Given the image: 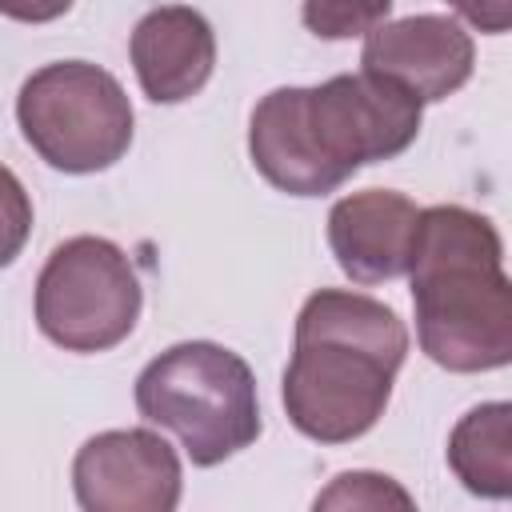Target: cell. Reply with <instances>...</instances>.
I'll return each instance as SVG.
<instances>
[{"mask_svg": "<svg viewBox=\"0 0 512 512\" xmlns=\"http://www.w3.org/2000/svg\"><path fill=\"white\" fill-rule=\"evenodd\" d=\"M448 468L484 500L512 496V404L488 400L464 412L448 436Z\"/></svg>", "mask_w": 512, "mask_h": 512, "instance_id": "obj_12", "label": "cell"}, {"mask_svg": "<svg viewBox=\"0 0 512 512\" xmlns=\"http://www.w3.org/2000/svg\"><path fill=\"white\" fill-rule=\"evenodd\" d=\"M472 28L488 32V36H500L512 28V0H448Z\"/></svg>", "mask_w": 512, "mask_h": 512, "instance_id": "obj_16", "label": "cell"}, {"mask_svg": "<svg viewBox=\"0 0 512 512\" xmlns=\"http://www.w3.org/2000/svg\"><path fill=\"white\" fill-rule=\"evenodd\" d=\"M136 408L168 428L196 468L224 464L260 436L256 376L244 356L212 340H184L144 364Z\"/></svg>", "mask_w": 512, "mask_h": 512, "instance_id": "obj_3", "label": "cell"}, {"mask_svg": "<svg viewBox=\"0 0 512 512\" xmlns=\"http://www.w3.org/2000/svg\"><path fill=\"white\" fill-rule=\"evenodd\" d=\"M408 356L404 320L376 296L320 288L296 316L280 400L292 428L316 444H348L376 428Z\"/></svg>", "mask_w": 512, "mask_h": 512, "instance_id": "obj_1", "label": "cell"}, {"mask_svg": "<svg viewBox=\"0 0 512 512\" xmlns=\"http://www.w3.org/2000/svg\"><path fill=\"white\" fill-rule=\"evenodd\" d=\"M392 12V0H304L300 16L304 28L320 40H352L368 36L376 24H384Z\"/></svg>", "mask_w": 512, "mask_h": 512, "instance_id": "obj_13", "label": "cell"}, {"mask_svg": "<svg viewBox=\"0 0 512 512\" xmlns=\"http://www.w3.org/2000/svg\"><path fill=\"white\" fill-rule=\"evenodd\" d=\"M412 508V496L392 480V476H380V472H340L320 496H316V508Z\"/></svg>", "mask_w": 512, "mask_h": 512, "instance_id": "obj_14", "label": "cell"}, {"mask_svg": "<svg viewBox=\"0 0 512 512\" xmlns=\"http://www.w3.org/2000/svg\"><path fill=\"white\" fill-rule=\"evenodd\" d=\"M144 288L128 252L104 236H72L36 276V328L64 352H108L140 320Z\"/></svg>", "mask_w": 512, "mask_h": 512, "instance_id": "obj_5", "label": "cell"}, {"mask_svg": "<svg viewBox=\"0 0 512 512\" xmlns=\"http://www.w3.org/2000/svg\"><path fill=\"white\" fill-rule=\"evenodd\" d=\"M420 352L448 372H496L512 360V284L496 224L460 204L420 208L412 260Z\"/></svg>", "mask_w": 512, "mask_h": 512, "instance_id": "obj_2", "label": "cell"}, {"mask_svg": "<svg viewBox=\"0 0 512 512\" xmlns=\"http://www.w3.org/2000/svg\"><path fill=\"white\" fill-rule=\"evenodd\" d=\"M420 208L392 188L348 192L328 212V248L352 284H384L408 272Z\"/></svg>", "mask_w": 512, "mask_h": 512, "instance_id": "obj_9", "label": "cell"}, {"mask_svg": "<svg viewBox=\"0 0 512 512\" xmlns=\"http://www.w3.org/2000/svg\"><path fill=\"white\" fill-rule=\"evenodd\" d=\"M304 116L324 164L348 180L364 164L400 156L420 136L424 104L372 72H340L304 88Z\"/></svg>", "mask_w": 512, "mask_h": 512, "instance_id": "obj_6", "label": "cell"}, {"mask_svg": "<svg viewBox=\"0 0 512 512\" xmlns=\"http://www.w3.org/2000/svg\"><path fill=\"white\" fill-rule=\"evenodd\" d=\"M16 124L48 168L72 176L112 168L132 144L128 92L88 60L36 68L16 96Z\"/></svg>", "mask_w": 512, "mask_h": 512, "instance_id": "obj_4", "label": "cell"}, {"mask_svg": "<svg viewBox=\"0 0 512 512\" xmlns=\"http://www.w3.org/2000/svg\"><path fill=\"white\" fill-rule=\"evenodd\" d=\"M360 64L412 92L420 104L448 100L472 80L476 44L460 20L440 12H420L404 20H384L364 36Z\"/></svg>", "mask_w": 512, "mask_h": 512, "instance_id": "obj_8", "label": "cell"}, {"mask_svg": "<svg viewBox=\"0 0 512 512\" xmlns=\"http://www.w3.org/2000/svg\"><path fill=\"white\" fill-rule=\"evenodd\" d=\"M32 236V200L20 184V176L0 164V268H8Z\"/></svg>", "mask_w": 512, "mask_h": 512, "instance_id": "obj_15", "label": "cell"}, {"mask_svg": "<svg viewBox=\"0 0 512 512\" xmlns=\"http://www.w3.org/2000/svg\"><path fill=\"white\" fill-rule=\"evenodd\" d=\"M72 8V0H0V16L20 24H48L60 20Z\"/></svg>", "mask_w": 512, "mask_h": 512, "instance_id": "obj_17", "label": "cell"}, {"mask_svg": "<svg viewBox=\"0 0 512 512\" xmlns=\"http://www.w3.org/2000/svg\"><path fill=\"white\" fill-rule=\"evenodd\" d=\"M128 56L152 104H184L212 80L216 32L196 8L160 4L136 20Z\"/></svg>", "mask_w": 512, "mask_h": 512, "instance_id": "obj_10", "label": "cell"}, {"mask_svg": "<svg viewBox=\"0 0 512 512\" xmlns=\"http://www.w3.org/2000/svg\"><path fill=\"white\" fill-rule=\"evenodd\" d=\"M248 156L256 172L288 196H328L344 184L312 140L304 88H272L260 96L248 120Z\"/></svg>", "mask_w": 512, "mask_h": 512, "instance_id": "obj_11", "label": "cell"}, {"mask_svg": "<svg viewBox=\"0 0 512 512\" xmlns=\"http://www.w3.org/2000/svg\"><path fill=\"white\" fill-rule=\"evenodd\" d=\"M72 488L84 512H172L184 472L176 448L152 428H108L76 452Z\"/></svg>", "mask_w": 512, "mask_h": 512, "instance_id": "obj_7", "label": "cell"}]
</instances>
